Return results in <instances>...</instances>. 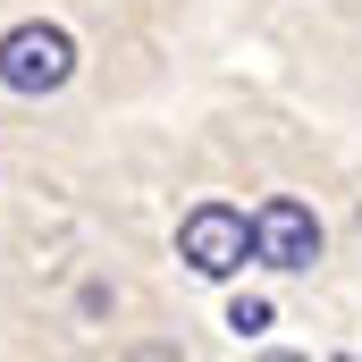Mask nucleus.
<instances>
[{
  "label": "nucleus",
  "mask_w": 362,
  "mask_h": 362,
  "mask_svg": "<svg viewBox=\"0 0 362 362\" xmlns=\"http://www.w3.org/2000/svg\"><path fill=\"white\" fill-rule=\"evenodd\" d=\"M68 76H76V34L59 17H17L0 34V85L8 93L42 101V93H68Z\"/></svg>",
  "instance_id": "f257e3e1"
},
{
  "label": "nucleus",
  "mask_w": 362,
  "mask_h": 362,
  "mask_svg": "<svg viewBox=\"0 0 362 362\" xmlns=\"http://www.w3.org/2000/svg\"><path fill=\"white\" fill-rule=\"evenodd\" d=\"M177 262L194 278H236L253 262V219H245L236 202H194L177 219Z\"/></svg>",
  "instance_id": "f03ea898"
},
{
  "label": "nucleus",
  "mask_w": 362,
  "mask_h": 362,
  "mask_svg": "<svg viewBox=\"0 0 362 362\" xmlns=\"http://www.w3.org/2000/svg\"><path fill=\"white\" fill-rule=\"evenodd\" d=\"M253 262H270V270H312L320 262V219L295 194H270L253 211Z\"/></svg>",
  "instance_id": "7ed1b4c3"
},
{
  "label": "nucleus",
  "mask_w": 362,
  "mask_h": 362,
  "mask_svg": "<svg viewBox=\"0 0 362 362\" xmlns=\"http://www.w3.org/2000/svg\"><path fill=\"white\" fill-rule=\"evenodd\" d=\"M228 329H236V337H262V329H270V303H262V295H236V303H228Z\"/></svg>",
  "instance_id": "20e7f679"
}]
</instances>
